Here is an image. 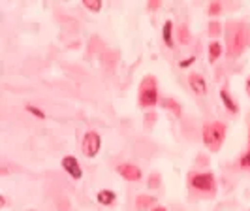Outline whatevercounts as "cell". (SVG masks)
Here are the masks:
<instances>
[{
  "label": "cell",
  "instance_id": "1",
  "mask_svg": "<svg viewBox=\"0 0 250 211\" xmlns=\"http://www.w3.org/2000/svg\"><path fill=\"white\" fill-rule=\"evenodd\" d=\"M228 28V53L229 57H241L250 46V30L241 23H231Z\"/></svg>",
  "mask_w": 250,
  "mask_h": 211
},
{
  "label": "cell",
  "instance_id": "2",
  "mask_svg": "<svg viewBox=\"0 0 250 211\" xmlns=\"http://www.w3.org/2000/svg\"><path fill=\"white\" fill-rule=\"evenodd\" d=\"M226 132H228V128H226L224 123H207L203 126V132H201L203 145L211 153H216L224 143Z\"/></svg>",
  "mask_w": 250,
  "mask_h": 211
},
{
  "label": "cell",
  "instance_id": "3",
  "mask_svg": "<svg viewBox=\"0 0 250 211\" xmlns=\"http://www.w3.org/2000/svg\"><path fill=\"white\" fill-rule=\"evenodd\" d=\"M138 100L141 108H152V106H156V102H158V85H156V79L152 75L143 77V81L139 83Z\"/></svg>",
  "mask_w": 250,
  "mask_h": 211
},
{
  "label": "cell",
  "instance_id": "4",
  "mask_svg": "<svg viewBox=\"0 0 250 211\" xmlns=\"http://www.w3.org/2000/svg\"><path fill=\"white\" fill-rule=\"evenodd\" d=\"M190 187L198 192H205V194H214L216 190V181L211 172H201V174L190 175Z\"/></svg>",
  "mask_w": 250,
  "mask_h": 211
},
{
  "label": "cell",
  "instance_id": "5",
  "mask_svg": "<svg viewBox=\"0 0 250 211\" xmlns=\"http://www.w3.org/2000/svg\"><path fill=\"white\" fill-rule=\"evenodd\" d=\"M102 147V140L100 134L96 130H88L85 138H83V143H81V149H83V155L88 157V159H94L98 155V151Z\"/></svg>",
  "mask_w": 250,
  "mask_h": 211
},
{
  "label": "cell",
  "instance_id": "6",
  "mask_svg": "<svg viewBox=\"0 0 250 211\" xmlns=\"http://www.w3.org/2000/svg\"><path fill=\"white\" fill-rule=\"evenodd\" d=\"M117 174L121 175V177H125L126 181H139L141 179V170H139V166L136 164H132V162H125V164H119L117 166Z\"/></svg>",
  "mask_w": 250,
  "mask_h": 211
},
{
  "label": "cell",
  "instance_id": "7",
  "mask_svg": "<svg viewBox=\"0 0 250 211\" xmlns=\"http://www.w3.org/2000/svg\"><path fill=\"white\" fill-rule=\"evenodd\" d=\"M62 170L70 175L72 179H75V181H79V179L83 177V170H81V166H79V161H77L75 157H72V155H68V157L62 159Z\"/></svg>",
  "mask_w": 250,
  "mask_h": 211
},
{
  "label": "cell",
  "instance_id": "8",
  "mask_svg": "<svg viewBox=\"0 0 250 211\" xmlns=\"http://www.w3.org/2000/svg\"><path fill=\"white\" fill-rule=\"evenodd\" d=\"M188 85L194 91V94H198V96H205L207 94V83H205V79H203L201 74L188 75Z\"/></svg>",
  "mask_w": 250,
  "mask_h": 211
},
{
  "label": "cell",
  "instance_id": "9",
  "mask_svg": "<svg viewBox=\"0 0 250 211\" xmlns=\"http://www.w3.org/2000/svg\"><path fill=\"white\" fill-rule=\"evenodd\" d=\"M156 206V198L149 196V194H139L136 198V210L138 211H150Z\"/></svg>",
  "mask_w": 250,
  "mask_h": 211
},
{
  "label": "cell",
  "instance_id": "10",
  "mask_svg": "<svg viewBox=\"0 0 250 211\" xmlns=\"http://www.w3.org/2000/svg\"><path fill=\"white\" fill-rule=\"evenodd\" d=\"M162 38H164V44H166V47H169V49H173L175 46H173V21H166L162 26Z\"/></svg>",
  "mask_w": 250,
  "mask_h": 211
},
{
  "label": "cell",
  "instance_id": "11",
  "mask_svg": "<svg viewBox=\"0 0 250 211\" xmlns=\"http://www.w3.org/2000/svg\"><path fill=\"white\" fill-rule=\"evenodd\" d=\"M220 98H222V102H224V106H226V110H228V112H231V113H237L239 112L237 102L233 100V96L229 94V91H228L226 87L220 91Z\"/></svg>",
  "mask_w": 250,
  "mask_h": 211
},
{
  "label": "cell",
  "instance_id": "12",
  "mask_svg": "<svg viewBox=\"0 0 250 211\" xmlns=\"http://www.w3.org/2000/svg\"><path fill=\"white\" fill-rule=\"evenodd\" d=\"M96 200H98V204H102V206H113V204L117 202V194H115L113 190L104 188V190H100V192H98Z\"/></svg>",
  "mask_w": 250,
  "mask_h": 211
},
{
  "label": "cell",
  "instance_id": "13",
  "mask_svg": "<svg viewBox=\"0 0 250 211\" xmlns=\"http://www.w3.org/2000/svg\"><path fill=\"white\" fill-rule=\"evenodd\" d=\"M222 55V46L218 42H211L209 44V49H207V59L209 62H216Z\"/></svg>",
  "mask_w": 250,
  "mask_h": 211
},
{
  "label": "cell",
  "instance_id": "14",
  "mask_svg": "<svg viewBox=\"0 0 250 211\" xmlns=\"http://www.w3.org/2000/svg\"><path fill=\"white\" fill-rule=\"evenodd\" d=\"M162 106L166 108V110H169V112L175 113L177 117H181V115H183V108H181V104H179V102H175L173 98H164Z\"/></svg>",
  "mask_w": 250,
  "mask_h": 211
},
{
  "label": "cell",
  "instance_id": "15",
  "mask_svg": "<svg viewBox=\"0 0 250 211\" xmlns=\"http://www.w3.org/2000/svg\"><path fill=\"white\" fill-rule=\"evenodd\" d=\"M83 6H85L87 10H90V12H100L102 10L100 0H85V2H83Z\"/></svg>",
  "mask_w": 250,
  "mask_h": 211
},
{
  "label": "cell",
  "instance_id": "16",
  "mask_svg": "<svg viewBox=\"0 0 250 211\" xmlns=\"http://www.w3.org/2000/svg\"><path fill=\"white\" fill-rule=\"evenodd\" d=\"M239 166L245 168V170H250V138H249V149H247V153L243 155V159L239 161Z\"/></svg>",
  "mask_w": 250,
  "mask_h": 211
},
{
  "label": "cell",
  "instance_id": "17",
  "mask_svg": "<svg viewBox=\"0 0 250 211\" xmlns=\"http://www.w3.org/2000/svg\"><path fill=\"white\" fill-rule=\"evenodd\" d=\"M222 32V25L218 23V21H213L211 25H209V36H218Z\"/></svg>",
  "mask_w": 250,
  "mask_h": 211
},
{
  "label": "cell",
  "instance_id": "18",
  "mask_svg": "<svg viewBox=\"0 0 250 211\" xmlns=\"http://www.w3.org/2000/svg\"><path fill=\"white\" fill-rule=\"evenodd\" d=\"M26 112L32 113L34 117H38V119H45V113L42 112L40 108H36V106H26Z\"/></svg>",
  "mask_w": 250,
  "mask_h": 211
},
{
  "label": "cell",
  "instance_id": "19",
  "mask_svg": "<svg viewBox=\"0 0 250 211\" xmlns=\"http://www.w3.org/2000/svg\"><path fill=\"white\" fill-rule=\"evenodd\" d=\"M220 12H222V4H220V2L209 4V15H218Z\"/></svg>",
  "mask_w": 250,
  "mask_h": 211
},
{
  "label": "cell",
  "instance_id": "20",
  "mask_svg": "<svg viewBox=\"0 0 250 211\" xmlns=\"http://www.w3.org/2000/svg\"><path fill=\"white\" fill-rule=\"evenodd\" d=\"M179 38H181V42H187V40H188L187 26H181V28H179Z\"/></svg>",
  "mask_w": 250,
  "mask_h": 211
},
{
  "label": "cell",
  "instance_id": "21",
  "mask_svg": "<svg viewBox=\"0 0 250 211\" xmlns=\"http://www.w3.org/2000/svg\"><path fill=\"white\" fill-rule=\"evenodd\" d=\"M194 61H196V57L192 55V57H188V59H185V61L179 62V66H181V68H187V66H190V64H192Z\"/></svg>",
  "mask_w": 250,
  "mask_h": 211
},
{
  "label": "cell",
  "instance_id": "22",
  "mask_svg": "<svg viewBox=\"0 0 250 211\" xmlns=\"http://www.w3.org/2000/svg\"><path fill=\"white\" fill-rule=\"evenodd\" d=\"M158 179H160L158 175H152V183H149V187H158V185H160V183H158Z\"/></svg>",
  "mask_w": 250,
  "mask_h": 211
},
{
  "label": "cell",
  "instance_id": "23",
  "mask_svg": "<svg viewBox=\"0 0 250 211\" xmlns=\"http://www.w3.org/2000/svg\"><path fill=\"white\" fill-rule=\"evenodd\" d=\"M160 8V2H149V10H156Z\"/></svg>",
  "mask_w": 250,
  "mask_h": 211
},
{
  "label": "cell",
  "instance_id": "24",
  "mask_svg": "<svg viewBox=\"0 0 250 211\" xmlns=\"http://www.w3.org/2000/svg\"><path fill=\"white\" fill-rule=\"evenodd\" d=\"M150 211H167V210H166L164 206H154V208H152Z\"/></svg>",
  "mask_w": 250,
  "mask_h": 211
},
{
  "label": "cell",
  "instance_id": "25",
  "mask_svg": "<svg viewBox=\"0 0 250 211\" xmlns=\"http://www.w3.org/2000/svg\"><path fill=\"white\" fill-rule=\"evenodd\" d=\"M0 206H2V208L6 206V196H0Z\"/></svg>",
  "mask_w": 250,
  "mask_h": 211
},
{
  "label": "cell",
  "instance_id": "26",
  "mask_svg": "<svg viewBox=\"0 0 250 211\" xmlns=\"http://www.w3.org/2000/svg\"><path fill=\"white\" fill-rule=\"evenodd\" d=\"M247 91H249V96H250V77H249V81H247Z\"/></svg>",
  "mask_w": 250,
  "mask_h": 211
},
{
  "label": "cell",
  "instance_id": "27",
  "mask_svg": "<svg viewBox=\"0 0 250 211\" xmlns=\"http://www.w3.org/2000/svg\"><path fill=\"white\" fill-rule=\"evenodd\" d=\"M28 211H36V210H28Z\"/></svg>",
  "mask_w": 250,
  "mask_h": 211
}]
</instances>
